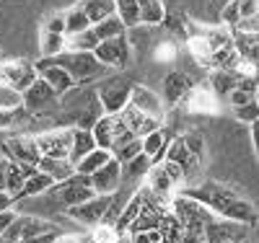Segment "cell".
Returning a JSON list of instances; mask_svg holds the SVG:
<instances>
[{
	"mask_svg": "<svg viewBox=\"0 0 259 243\" xmlns=\"http://www.w3.org/2000/svg\"><path fill=\"white\" fill-rule=\"evenodd\" d=\"M161 166H163V171H166V176H168V181L174 184V189L184 184V173H182V166H179V163H174V161H161Z\"/></svg>",
	"mask_w": 259,
	"mask_h": 243,
	"instance_id": "42",
	"label": "cell"
},
{
	"mask_svg": "<svg viewBox=\"0 0 259 243\" xmlns=\"http://www.w3.org/2000/svg\"><path fill=\"white\" fill-rule=\"evenodd\" d=\"M192 156V153L187 150V145H184V140L182 137H177V140H171V142H166V153H163V161H174V163H184L187 158Z\"/></svg>",
	"mask_w": 259,
	"mask_h": 243,
	"instance_id": "35",
	"label": "cell"
},
{
	"mask_svg": "<svg viewBox=\"0 0 259 243\" xmlns=\"http://www.w3.org/2000/svg\"><path fill=\"white\" fill-rule=\"evenodd\" d=\"M39 156L50 158H70V142H73V127H60L52 132H41L34 137Z\"/></svg>",
	"mask_w": 259,
	"mask_h": 243,
	"instance_id": "6",
	"label": "cell"
},
{
	"mask_svg": "<svg viewBox=\"0 0 259 243\" xmlns=\"http://www.w3.org/2000/svg\"><path fill=\"white\" fill-rule=\"evenodd\" d=\"M244 233H246V225L218 217V215H212L205 223V240L207 243H236L244 238Z\"/></svg>",
	"mask_w": 259,
	"mask_h": 243,
	"instance_id": "8",
	"label": "cell"
},
{
	"mask_svg": "<svg viewBox=\"0 0 259 243\" xmlns=\"http://www.w3.org/2000/svg\"><path fill=\"white\" fill-rule=\"evenodd\" d=\"M80 11L89 16L91 26H94V24H99V21L114 16V0H83Z\"/></svg>",
	"mask_w": 259,
	"mask_h": 243,
	"instance_id": "24",
	"label": "cell"
},
{
	"mask_svg": "<svg viewBox=\"0 0 259 243\" xmlns=\"http://www.w3.org/2000/svg\"><path fill=\"white\" fill-rule=\"evenodd\" d=\"M45 31H52V34H65V16H52L47 21Z\"/></svg>",
	"mask_w": 259,
	"mask_h": 243,
	"instance_id": "49",
	"label": "cell"
},
{
	"mask_svg": "<svg viewBox=\"0 0 259 243\" xmlns=\"http://www.w3.org/2000/svg\"><path fill=\"white\" fill-rule=\"evenodd\" d=\"M57 93L50 88L47 80H41L36 75V80L26 88L24 93H21V104H24L26 112H45V109H50L52 104H57Z\"/></svg>",
	"mask_w": 259,
	"mask_h": 243,
	"instance_id": "9",
	"label": "cell"
},
{
	"mask_svg": "<svg viewBox=\"0 0 259 243\" xmlns=\"http://www.w3.org/2000/svg\"><path fill=\"white\" fill-rule=\"evenodd\" d=\"M55 230H50V233H39V235H31V238H24V240H18V243H52L55 240Z\"/></svg>",
	"mask_w": 259,
	"mask_h": 243,
	"instance_id": "50",
	"label": "cell"
},
{
	"mask_svg": "<svg viewBox=\"0 0 259 243\" xmlns=\"http://www.w3.org/2000/svg\"><path fill=\"white\" fill-rule=\"evenodd\" d=\"M236 83H239V75H236L233 70H215L212 73V78H210V88H212V93L215 96H228L233 88H236Z\"/></svg>",
	"mask_w": 259,
	"mask_h": 243,
	"instance_id": "29",
	"label": "cell"
},
{
	"mask_svg": "<svg viewBox=\"0 0 259 243\" xmlns=\"http://www.w3.org/2000/svg\"><path fill=\"white\" fill-rule=\"evenodd\" d=\"M161 230L153 228V230H140V233H133V243H161Z\"/></svg>",
	"mask_w": 259,
	"mask_h": 243,
	"instance_id": "46",
	"label": "cell"
},
{
	"mask_svg": "<svg viewBox=\"0 0 259 243\" xmlns=\"http://www.w3.org/2000/svg\"><path fill=\"white\" fill-rule=\"evenodd\" d=\"M117 238H119V230L106 223H99L96 230L91 233V243H117Z\"/></svg>",
	"mask_w": 259,
	"mask_h": 243,
	"instance_id": "37",
	"label": "cell"
},
{
	"mask_svg": "<svg viewBox=\"0 0 259 243\" xmlns=\"http://www.w3.org/2000/svg\"><path fill=\"white\" fill-rule=\"evenodd\" d=\"M57 65H62L65 70L70 73L73 83H89V80H96L106 73V68L94 57V52H75V50H65L55 57Z\"/></svg>",
	"mask_w": 259,
	"mask_h": 243,
	"instance_id": "2",
	"label": "cell"
},
{
	"mask_svg": "<svg viewBox=\"0 0 259 243\" xmlns=\"http://www.w3.org/2000/svg\"><path fill=\"white\" fill-rule=\"evenodd\" d=\"M94 34L99 36V41H106V39H114V36L127 34V29H124V24L117 16H109V18L99 21V24H94Z\"/></svg>",
	"mask_w": 259,
	"mask_h": 243,
	"instance_id": "31",
	"label": "cell"
},
{
	"mask_svg": "<svg viewBox=\"0 0 259 243\" xmlns=\"http://www.w3.org/2000/svg\"><path fill=\"white\" fill-rule=\"evenodd\" d=\"M218 3H221V6H223V3H228V0H218Z\"/></svg>",
	"mask_w": 259,
	"mask_h": 243,
	"instance_id": "55",
	"label": "cell"
},
{
	"mask_svg": "<svg viewBox=\"0 0 259 243\" xmlns=\"http://www.w3.org/2000/svg\"><path fill=\"white\" fill-rule=\"evenodd\" d=\"M153 60L158 65H166V62H174L177 60V41H158L153 47Z\"/></svg>",
	"mask_w": 259,
	"mask_h": 243,
	"instance_id": "36",
	"label": "cell"
},
{
	"mask_svg": "<svg viewBox=\"0 0 259 243\" xmlns=\"http://www.w3.org/2000/svg\"><path fill=\"white\" fill-rule=\"evenodd\" d=\"M140 26H161L166 21V8L161 0H138Z\"/></svg>",
	"mask_w": 259,
	"mask_h": 243,
	"instance_id": "19",
	"label": "cell"
},
{
	"mask_svg": "<svg viewBox=\"0 0 259 243\" xmlns=\"http://www.w3.org/2000/svg\"><path fill=\"white\" fill-rule=\"evenodd\" d=\"M233 112H236V119H241L244 124H251V122H256V117H259V104H256V99H254V101H249V104H244V106H236Z\"/></svg>",
	"mask_w": 259,
	"mask_h": 243,
	"instance_id": "39",
	"label": "cell"
},
{
	"mask_svg": "<svg viewBox=\"0 0 259 243\" xmlns=\"http://www.w3.org/2000/svg\"><path fill=\"white\" fill-rule=\"evenodd\" d=\"M114 16L124 24V29H135V26H140L138 0H114Z\"/></svg>",
	"mask_w": 259,
	"mask_h": 243,
	"instance_id": "25",
	"label": "cell"
},
{
	"mask_svg": "<svg viewBox=\"0 0 259 243\" xmlns=\"http://www.w3.org/2000/svg\"><path fill=\"white\" fill-rule=\"evenodd\" d=\"M52 186H55V181L50 179V176L41 173V171H36L34 176H29V179H26L24 189H21V194H18V200H24V197H39V194L50 191Z\"/></svg>",
	"mask_w": 259,
	"mask_h": 243,
	"instance_id": "26",
	"label": "cell"
},
{
	"mask_svg": "<svg viewBox=\"0 0 259 243\" xmlns=\"http://www.w3.org/2000/svg\"><path fill=\"white\" fill-rule=\"evenodd\" d=\"M91 135H94L96 148H101V150H112V142H114L112 114H101V117L96 119V124L91 127Z\"/></svg>",
	"mask_w": 259,
	"mask_h": 243,
	"instance_id": "21",
	"label": "cell"
},
{
	"mask_svg": "<svg viewBox=\"0 0 259 243\" xmlns=\"http://www.w3.org/2000/svg\"><path fill=\"white\" fill-rule=\"evenodd\" d=\"M109 200H112V194H96L94 200H89V202L68 207V215L73 220H78V223H83V225H99L106 207H109Z\"/></svg>",
	"mask_w": 259,
	"mask_h": 243,
	"instance_id": "11",
	"label": "cell"
},
{
	"mask_svg": "<svg viewBox=\"0 0 259 243\" xmlns=\"http://www.w3.org/2000/svg\"><path fill=\"white\" fill-rule=\"evenodd\" d=\"M236 8H239V18H251L259 11L256 0H236Z\"/></svg>",
	"mask_w": 259,
	"mask_h": 243,
	"instance_id": "47",
	"label": "cell"
},
{
	"mask_svg": "<svg viewBox=\"0 0 259 243\" xmlns=\"http://www.w3.org/2000/svg\"><path fill=\"white\" fill-rule=\"evenodd\" d=\"M94 57L104 65L106 70H122L130 65L133 60V47H130L127 36H114V39H106V41H99L96 50H94Z\"/></svg>",
	"mask_w": 259,
	"mask_h": 243,
	"instance_id": "3",
	"label": "cell"
},
{
	"mask_svg": "<svg viewBox=\"0 0 259 243\" xmlns=\"http://www.w3.org/2000/svg\"><path fill=\"white\" fill-rule=\"evenodd\" d=\"M182 140H184V145H187V150L192 153V156L202 158V153H205V140H202L200 135H194V132H187V135H182Z\"/></svg>",
	"mask_w": 259,
	"mask_h": 243,
	"instance_id": "41",
	"label": "cell"
},
{
	"mask_svg": "<svg viewBox=\"0 0 259 243\" xmlns=\"http://www.w3.org/2000/svg\"><path fill=\"white\" fill-rule=\"evenodd\" d=\"M18 168H21V173H24V179H29V176H34L39 171L36 163H18Z\"/></svg>",
	"mask_w": 259,
	"mask_h": 243,
	"instance_id": "53",
	"label": "cell"
},
{
	"mask_svg": "<svg viewBox=\"0 0 259 243\" xmlns=\"http://www.w3.org/2000/svg\"><path fill=\"white\" fill-rule=\"evenodd\" d=\"M16 106H24L21 104V91L0 83V109H16Z\"/></svg>",
	"mask_w": 259,
	"mask_h": 243,
	"instance_id": "38",
	"label": "cell"
},
{
	"mask_svg": "<svg viewBox=\"0 0 259 243\" xmlns=\"http://www.w3.org/2000/svg\"><path fill=\"white\" fill-rule=\"evenodd\" d=\"M256 29H259L256 16H251V18H239V21L231 26V31H241V34H256Z\"/></svg>",
	"mask_w": 259,
	"mask_h": 243,
	"instance_id": "45",
	"label": "cell"
},
{
	"mask_svg": "<svg viewBox=\"0 0 259 243\" xmlns=\"http://www.w3.org/2000/svg\"><path fill=\"white\" fill-rule=\"evenodd\" d=\"M65 50H68V44H65V34L41 31V57H57Z\"/></svg>",
	"mask_w": 259,
	"mask_h": 243,
	"instance_id": "34",
	"label": "cell"
},
{
	"mask_svg": "<svg viewBox=\"0 0 259 243\" xmlns=\"http://www.w3.org/2000/svg\"><path fill=\"white\" fill-rule=\"evenodd\" d=\"M36 168H39L41 173H47L55 184L70 179V176L75 173V166L70 163V158H50V156H41V158L36 161Z\"/></svg>",
	"mask_w": 259,
	"mask_h": 243,
	"instance_id": "16",
	"label": "cell"
},
{
	"mask_svg": "<svg viewBox=\"0 0 259 243\" xmlns=\"http://www.w3.org/2000/svg\"><path fill=\"white\" fill-rule=\"evenodd\" d=\"M52 243H91V235H78V233H65V235H55Z\"/></svg>",
	"mask_w": 259,
	"mask_h": 243,
	"instance_id": "48",
	"label": "cell"
},
{
	"mask_svg": "<svg viewBox=\"0 0 259 243\" xmlns=\"http://www.w3.org/2000/svg\"><path fill=\"white\" fill-rule=\"evenodd\" d=\"M202 243H207V240H202Z\"/></svg>",
	"mask_w": 259,
	"mask_h": 243,
	"instance_id": "56",
	"label": "cell"
},
{
	"mask_svg": "<svg viewBox=\"0 0 259 243\" xmlns=\"http://www.w3.org/2000/svg\"><path fill=\"white\" fill-rule=\"evenodd\" d=\"M55 230V225L50 220H41V217H13V223L6 228V238H13V240H24V238H31V235H39V233H50Z\"/></svg>",
	"mask_w": 259,
	"mask_h": 243,
	"instance_id": "12",
	"label": "cell"
},
{
	"mask_svg": "<svg viewBox=\"0 0 259 243\" xmlns=\"http://www.w3.org/2000/svg\"><path fill=\"white\" fill-rule=\"evenodd\" d=\"M6 156H8V161H16V163H36L41 158L34 137H29V135H18V137L6 140Z\"/></svg>",
	"mask_w": 259,
	"mask_h": 243,
	"instance_id": "14",
	"label": "cell"
},
{
	"mask_svg": "<svg viewBox=\"0 0 259 243\" xmlns=\"http://www.w3.org/2000/svg\"><path fill=\"white\" fill-rule=\"evenodd\" d=\"M34 70H36V75H39L41 80L50 83V88H52L57 96H65L68 91H73V88H75L70 73L65 70L62 65H57L55 57H41V60L34 65Z\"/></svg>",
	"mask_w": 259,
	"mask_h": 243,
	"instance_id": "7",
	"label": "cell"
},
{
	"mask_svg": "<svg viewBox=\"0 0 259 243\" xmlns=\"http://www.w3.org/2000/svg\"><path fill=\"white\" fill-rule=\"evenodd\" d=\"M130 104H133L138 112H143L145 117L163 119V101H161V96L153 93L145 85H133V91H130Z\"/></svg>",
	"mask_w": 259,
	"mask_h": 243,
	"instance_id": "13",
	"label": "cell"
},
{
	"mask_svg": "<svg viewBox=\"0 0 259 243\" xmlns=\"http://www.w3.org/2000/svg\"><path fill=\"white\" fill-rule=\"evenodd\" d=\"M13 205H16L13 197L6 189H0V212H3V210H13Z\"/></svg>",
	"mask_w": 259,
	"mask_h": 243,
	"instance_id": "52",
	"label": "cell"
},
{
	"mask_svg": "<svg viewBox=\"0 0 259 243\" xmlns=\"http://www.w3.org/2000/svg\"><path fill=\"white\" fill-rule=\"evenodd\" d=\"M166 135H163V129H153V132H148V135L140 137V145H143V153L153 161V163H161L163 161V153H166Z\"/></svg>",
	"mask_w": 259,
	"mask_h": 243,
	"instance_id": "18",
	"label": "cell"
},
{
	"mask_svg": "<svg viewBox=\"0 0 259 243\" xmlns=\"http://www.w3.org/2000/svg\"><path fill=\"white\" fill-rule=\"evenodd\" d=\"M24 184H26V179H24V173H21L18 163H16V161H8V163H6V179H3V189L13 197V200H18V194H21V189H24Z\"/></svg>",
	"mask_w": 259,
	"mask_h": 243,
	"instance_id": "28",
	"label": "cell"
},
{
	"mask_svg": "<svg viewBox=\"0 0 259 243\" xmlns=\"http://www.w3.org/2000/svg\"><path fill=\"white\" fill-rule=\"evenodd\" d=\"M221 21L231 29L236 21H239V8H236V0H228V3L221 6Z\"/></svg>",
	"mask_w": 259,
	"mask_h": 243,
	"instance_id": "43",
	"label": "cell"
},
{
	"mask_svg": "<svg viewBox=\"0 0 259 243\" xmlns=\"http://www.w3.org/2000/svg\"><path fill=\"white\" fill-rule=\"evenodd\" d=\"M55 186H57V197H60L62 207H75V205H83L96 197V191L91 189V179L83 173H73L70 179H65Z\"/></svg>",
	"mask_w": 259,
	"mask_h": 243,
	"instance_id": "5",
	"label": "cell"
},
{
	"mask_svg": "<svg viewBox=\"0 0 259 243\" xmlns=\"http://www.w3.org/2000/svg\"><path fill=\"white\" fill-rule=\"evenodd\" d=\"M96 148L94 142V135L91 129H80V127H73V142H70V163L80 161L85 153H91Z\"/></svg>",
	"mask_w": 259,
	"mask_h": 243,
	"instance_id": "22",
	"label": "cell"
},
{
	"mask_svg": "<svg viewBox=\"0 0 259 243\" xmlns=\"http://www.w3.org/2000/svg\"><path fill=\"white\" fill-rule=\"evenodd\" d=\"M65 44H68V50H75V52H94L96 44H99V36L94 34V26H91L80 34L65 36Z\"/></svg>",
	"mask_w": 259,
	"mask_h": 243,
	"instance_id": "30",
	"label": "cell"
},
{
	"mask_svg": "<svg viewBox=\"0 0 259 243\" xmlns=\"http://www.w3.org/2000/svg\"><path fill=\"white\" fill-rule=\"evenodd\" d=\"M189 88H192V83H189V78L184 73H168L163 78V99H166V104L184 101L187 93H189Z\"/></svg>",
	"mask_w": 259,
	"mask_h": 243,
	"instance_id": "17",
	"label": "cell"
},
{
	"mask_svg": "<svg viewBox=\"0 0 259 243\" xmlns=\"http://www.w3.org/2000/svg\"><path fill=\"white\" fill-rule=\"evenodd\" d=\"M85 29H91V21H89V16L80 11V6H75V8H70L68 13H65V36L80 34Z\"/></svg>",
	"mask_w": 259,
	"mask_h": 243,
	"instance_id": "32",
	"label": "cell"
},
{
	"mask_svg": "<svg viewBox=\"0 0 259 243\" xmlns=\"http://www.w3.org/2000/svg\"><path fill=\"white\" fill-rule=\"evenodd\" d=\"M130 91H133V83L127 78H109L99 85L96 91V101L101 106L104 114H117L119 109L130 101Z\"/></svg>",
	"mask_w": 259,
	"mask_h": 243,
	"instance_id": "4",
	"label": "cell"
},
{
	"mask_svg": "<svg viewBox=\"0 0 259 243\" xmlns=\"http://www.w3.org/2000/svg\"><path fill=\"white\" fill-rule=\"evenodd\" d=\"M13 217H16V212H13V210H3V212H0V235H3V233H6V228L13 223Z\"/></svg>",
	"mask_w": 259,
	"mask_h": 243,
	"instance_id": "51",
	"label": "cell"
},
{
	"mask_svg": "<svg viewBox=\"0 0 259 243\" xmlns=\"http://www.w3.org/2000/svg\"><path fill=\"white\" fill-rule=\"evenodd\" d=\"M184 197H189V200L200 202L205 210H210L212 215L218 217H226V220H233V223H241V225H251L256 223V212L251 207L249 200H244V197H239L233 189L223 186V184H202V186H194V189H184L182 191Z\"/></svg>",
	"mask_w": 259,
	"mask_h": 243,
	"instance_id": "1",
	"label": "cell"
},
{
	"mask_svg": "<svg viewBox=\"0 0 259 243\" xmlns=\"http://www.w3.org/2000/svg\"><path fill=\"white\" fill-rule=\"evenodd\" d=\"M145 186L150 189V191H156V194H163V197H171V191H174V184L168 181V176H166V171H163V166L161 163H153L148 171H145Z\"/></svg>",
	"mask_w": 259,
	"mask_h": 243,
	"instance_id": "20",
	"label": "cell"
},
{
	"mask_svg": "<svg viewBox=\"0 0 259 243\" xmlns=\"http://www.w3.org/2000/svg\"><path fill=\"white\" fill-rule=\"evenodd\" d=\"M26 109L24 106H16V109H0V127H13L24 119Z\"/></svg>",
	"mask_w": 259,
	"mask_h": 243,
	"instance_id": "40",
	"label": "cell"
},
{
	"mask_svg": "<svg viewBox=\"0 0 259 243\" xmlns=\"http://www.w3.org/2000/svg\"><path fill=\"white\" fill-rule=\"evenodd\" d=\"M6 163L8 161H0V189H3V179H6Z\"/></svg>",
	"mask_w": 259,
	"mask_h": 243,
	"instance_id": "54",
	"label": "cell"
},
{
	"mask_svg": "<svg viewBox=\"0 0 259 243\" xmlns=\"http://www.w3.org/2000/svg\"><path fill=\"white\" fill-rule=\"evenodd\" d=\"M184 101L189 104V112H194V114H218V96L212 93L210 85L189 88Z\"/></svg>",
	"mask_w": 259,
	"mask_h": 243,
	"instance_id": "15",
	"label": "cell"
},
{
	"mask_svg": "<svg viewBox=\"0 0 259 243\" xmlns=\"http://www.w3.org/2000/svg\"><path fill=\"white\" fill-rule=\"evenodd\" d=\"M138 215H140V191H135V194L122 205L114 228H117V230H130V225L135 223V217H138Z\"/></svg>",
	"mask_w": 259,
	"mask_h": 243,
	"instance_id": "27",
	"label": "cell"
},
{
	"mask_svg": "<svg viewBox=\"0 0 259 243\" xmlns=\"http://www.w3.org/2000/svg\"><path fill=\"white\" fill-rule=\"evenodd\" d=\"M112 158V153L109 150H101V148H94L91 153H85V156L80 161H75V173H83V176H91L99 166H104L106 161Z\"/></svg>",
	"mask_w": 259,
	"mask_h": 243,
	"instance_id": "23",
	"label": "cell"
},
{
	"mask_svg": "<svg viewBox=\"0 0 259 243\" xmlns=\"http://www.w3.org/2000/svg\"><path fill=\"white\" fill-rule=\"evenodd\" d=\"M254 99H256V93L241 91V88H233V91L228 93V101H231L233 109H236V106H244V104H249V101H254Z\"/></svg>",
	"mask_w": 259,
	"mask_h": 243,
	"instance_id": "44",
	"label": "cell"
},
{
	"mask_svg": "<svg viewBox=\"0 0 259 243\" xmlns=\"http://www.w3.org/2000/svg\"><path fill=\"white\" fill-rule=\"evenodd\" d=\"M150 166H153V161H150L145 153H138L133 161H127V163L122 166V179H143L145 171H148Z\"/></svg>",
	"mask_w": 259,
	"mask_h": 243,
	"instance_id": "33",
	"label": "cell"
},
{
	"mask_svg": "<svg viewBox=\"0 0 259 243\" xmlns=\"http://www.w3.org/2000/svg\"><path fill=\"white\" fill-rule=\"evenodd\" d=\"M89 179H91V189L96 194H114L122 184V163L109 158L104 166H99Z\"/></svg>",
	"mask_w": 259,
	"mask_h": 243,
	"instance_id": "10",
	"label": "cell"
}]
</instances>
